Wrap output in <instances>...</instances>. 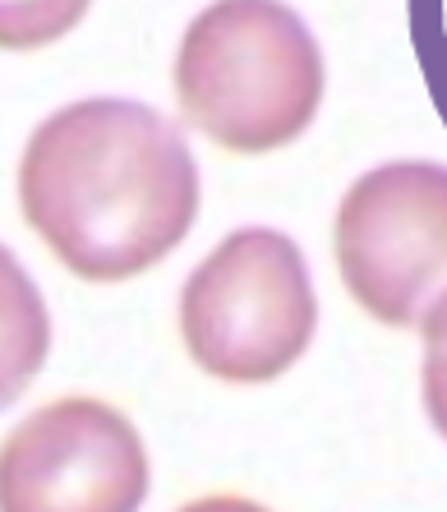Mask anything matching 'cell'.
I'll return each instance as SVG.
<instances>
[{
  "label": "cell",
  "mask_w": 447,
  "mask_h": 512,
  "mask_svg": "<svg viewBox=\"0 0 447 512\" xmlns=\"http://www.w3.org/2000/svg\"><path fill=\"white\" fill-rule=\"evenodd\" d=\"M33 236L83 282H130L189 236L199 162L162 111L88 97L51 111L19 162Z\"/></svg>",
  "instance_id": "obj_1"
},
{
  "label": "cell",
  "mask_w": 447,
  "mask_h": 512,
  "mask_svg": "<svg viewBox=\"0 0 447 512\" xmlns=\"http://www.w3.org/2000/svg\"><path fill=\"white\" fill-rule=\"evenodd\" d=\"M176 102L226 153H277L314 125L323 51L286 0H212L180 37Z\"/></svg>",
  "instance_id": "obj_2"
},
{
  "label": "cell",
  "mask_w": 447,
  "mask_h": 512,
  "mask_svg": "<svg viewBox=\"0 0 447 512\" xmlns=\"http://www.w3.org/2000/svg\"><path fill=\"white\" fill-rule=\"evenodd\" d=\"M318 300L291 236L245 227L208 254L180 291V342L222 383H272L309 351Z\"/></svg>",
  "instance_id": "obj_3"
},
{
  "label": "cell",
  "mask_w": 447,
  "mask_h": 512,
  "mask_svg": "<svg viewBox=\"0 0 447 512\" xmlns=\"http://www.w3.org/2000/svg\"><path fill=\"white\" fill-rule=\"evenodd\" d=\"M332 250L369 319L420 328L447 296V167L388 162L365 171L337 203Z\"/></svg>",
  "instance_id": "obj_4"
},
{
  "label": "cell",
  "mask_w": 447,
  "mask_h": 512,
  "mask_svg": "<svg viewBox=\"0 0 447 512\" xmlns=\"http://www.w3.org/2000/svg\"><path fill=\"white\" fill-rule=\"evenodd\" d=\"M148 448L102 397H56L5 434L0 512H139Z\"/></svg>",
  "instance_id": "obj_5"
},
{
  "label": "cell",
  "mask_w": 447,
  "mask_h": 512,
  "mask_svg": "<svg viewBox=\"0 0 447 512\" xmlns=\"http://www.w3.org/2000/svg\"><path fill=\"white\" fill-rule=\"evenodd\" d=\"M93 0H0V47L37 51L79 28Z\"/></svg>",
  "instance_id": "obj_6"
},
{
  "label": "cell",
  "mask_w": 447,
  "mask_h": 512,
  "mask_svg": "<svg viewBox=\"0 0 447 512\" xmlns=\"http://www.w3.org/2000/svg\"><path fill=\"white\" fill-rule=\"evenodd\" d=\"M420 333H424V370H420L424 411H429L434 429L447 439V296L429 310V319L420 323Z\"/></svg>",
  "instance_id": "obj_7"
},
{
  "label": "cell",
  "mask_w": 447,
  "mask_h": 512,
  "mask_svg": "<svg viewBox=\"0 0 447 512\" xmlns=\"http://www.w3.org/2000/svg\"><path fill=\"white\" fill-rule=\"evenodd\" d=\"M180 512H272V508H263V503H254V499H245V494H203V499L185 503Z\"/></svg>",
  "instance_id": "obj_8"
}]
</instances>
